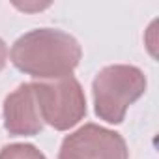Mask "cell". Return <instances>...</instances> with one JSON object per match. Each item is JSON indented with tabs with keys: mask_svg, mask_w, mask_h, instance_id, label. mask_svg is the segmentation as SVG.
I'll return each mask as SVG.
<instances>
[{
	"mask_svg": "<svg viewBox=\"0 0 159 159\" xmlns=\"http://www.w3.org/2000/svg\"><path fill=\"white\" fill-rule=\"evenodd\" d=\"M13 66L39 81L73 75L83 58L79 41L58 28H36L23 34L11 47Z\"/></svg>",
	"mask_w": 159,
	"mask_h": 159,
	"instance_id": "cell-1",
	"label": "cell"
},
{
	"mask_svg": "<svg viewBox=\"0 0 159 159\" xmlns=\"http://www.w3.org/2000/svg\"><path fill=\"white\" fill-rule=\"evenodd\" d=\"M146 75L137 66L114 64L103 67L92 83L96 116L107 124H122L127 109L144 96Z\"/></svg>",
	"mask_w": 159,
	"mask_h": 159,
	"instance_id": "cell-2",
	"label": "cell"
},
{
	"mask_svg": "<svg viewBox=\"0 0 159 159\" xmlns=\"http://www.w3.org/2000/svg\"><path fill=\"white\" fill-rule=\"evenodd\" d=\"M43 124L56 131H67L86 116V96L73 75L56 81L32 83Z\"/></svg>",
	"mask_w": 159,
	"mask_h": 159,
	"instance_id": "cell-3",
	"label": "cell"
},
{
	"mask_svg": "<svg viewBox=\"0 0 159 159\" xmlns=\"http://www.w3.org/2000/svg\"><path fill=\"white\" fill-rule=\"evenodd\" d=\"M58 159H129V150L120 133L84 124L62 140Z\"/></svg>",
	"mask_w": 159,
	"mask_h": 159,
	"instance_id": "cell-4",
	"label": "cell"
},
{
	"mask_svg": "<svg viewBox=\"0 0 159 159\" xmlns=\"http://www.w3.org/2000/svg\"><path fill=\"white\" fill-rule=\"evenodd\" d=\"M2 114L4 127L11 137H34L43 131V120L32 83L17 86V90L6 96Z\"/></svg>",
	"mask_w": 159,
	"mask_h": 159,
	"instance_id": "cell-5",
	"label": "cell"
},
{
	"mask_svg": "<svg viewBox=\"0 0 159 159\" xmlns=\"http://www.w3.org/2000/svg\"><path fill=\"white\" fill-rule=\"evenodd\" d=\"M0 159H47V157L34 144L15 142V144H6L0 150Z\"/></svg>",
	"mask_w": 159,
	"mask_h": 159,
	"instance_id": "cell-6",
	"label": "cell"
},
{
	"mask_svg": "<svg viewBox=\"0 0 159 159\" xmlns=\"http://www.w3.org/2000/svg\"><path fill=\"white\" fill-rule=\"evenodd\" d=\"M6 64H8V47H6V43H4V39L0 38V73L4 71V67H6Z\"/></svg>",
	"mask_w": 159,
	"mask_h": 159,
	"instance_id": "cell-7",
	"label": "cell"
}]
</instances>
